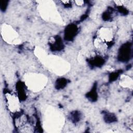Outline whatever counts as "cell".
Masks as SVG:
<instances>
[{
    "instance_id": "3957f363",
    "label": "cell",
    "mask_w": 133,
    "mask_h": 133,
    "mask_svg": "<svg viewBox=\"0 0 133 133\" xmlns=\"http://www.w3.org/2000/svg\"><path fill=\"white\" fill-rule=\"evenodd\" d=\"M75 3H76V4L78 5L81 6L83 5V4H84V1H75Z\"/></svg>"
},
{
    "instance_id": "6da1fadb",
    "label": "cell",
    "mask_w": 133,
    "mask_h": 133,
    "mask_svg": "<svg viewBox=\"0 0 133 133\" xmlns=\"http://www.w3.org/2000/svg\"><path fill=\"white\" fill-rule=\"evenodd\" d=\"M113 37V30L110 28L102 27L98 31V38L104 44L112 42Z\"/></svg>"
},
{
    "instance_id": "7a4b0ae2",
    "label": "cell",
    "mask_w": 133,
    "mask_h": 133,
    "mask_svg": "<svg viewBox=\"0 0 133 133\" xmlns=\"http://www.w3.org/2000/svg\"><path fill=\"white\" fill-rule=\"evenodd\" d=\"M6 99L7 101V104L8 109L12 112H16L19 109L20 105L19 99L17 97L9 93H7L6 95Z\"/></svg>"
}]
</instances>
